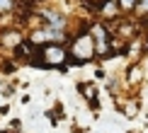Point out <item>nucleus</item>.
I'll list each match as a JSON object with an SVG mask.
<instances>
[{"label":"nucleus","mask_w":148,"mask_h":133,"mask_svg":"<svg viewBox=\"0 0 148 133\" xmlns=\"http://www.w3.org/2000/svg\"><path fill=\"white\" fill-rule=\"evenodd\" d=\"M10 7H12V0H0V12H5Z\"/></svg>","instance_id":"obj_7"},{"label":"nucleus","mask_w":148,"mask_h":133,"mask_svg":"<svg viewBox=\"0 0 148 133\" xmlns=\"http://www.w3.org/2000/svg\"><path fill=\"white\" fill-rule=\"evenodd\" d=\"M44 20H46V27L49 29H58V32H63V29H66V17L61 15V12L46 10L44 12Z\"/></svg>","instance_id":"obj_4"},{"label":"nucleus","mask_w":148,"mask_h":133,"mask_svg":"<svg viewBox=\"0 0 148 133\" xmlns=\"http://www.w3.org/2000/svg\"><path fill=\"white\" fill-rule=\"evenodd\" d=\"M97 56V48H95V39H92V34H80L75 39H71V51H68V63L73 65H83L92 60Z\"/></svg>","instance_id":"obj_1"},{"label":"nucleus","mask_w":148,"mask_h":133,"mask_svg":"<svg viewBox=\"0 0 148 133\" xmlns=\"http://www.w3.org/2000/svg\"><path fill=\"white\" fill-rule=\"evenodd\" d=\"M85 5H88L90 10H95V12H100V10H104L109 5V0H83Z\"/></svg>","instance_id":"obj_5"},{"label":"nucleus","mask_w":148,"mask_h":133,"mask_svg":"<svg viewBox=\"0 0 148 133\" xmlns=\"http://www.w3.org/2000/svg\"><path fill=\"white\" fill-rule=\"evenodd\" d=\"M138 5V0H119V7L124 10V12H129V10H134Z\"/></svg>","instance_id":"obj_6"},{"label":"nucleus","mask_w":148,"mask_h":133,"mask_svg":"<svg viewBox=\"0 0 148 133\" xmlns=\"http://www.w3.org/2000/svg\"><path fill=\"white\" fill-rule=\"evenodd\" d=\"M0 133H12V131H0Z\"/></svg>","instance_id":"obj_10"},{"label":"nucleus","mask_w":148,"mask_h":133,"mask_svg":"<svg viewBox=\"0 0 148 133\" xmlns=\"http://www.w3.org/2000/svg\"><path fill=\"white\" fill-rule=\"evenodd\" d=\"M3 70H5V73H12V70H15V63H8V60H5V63H3Z\"/></svg>","instance_id":"obj_8"},{"label":"nucleus","mask_w":148,"mask_h":133,"mask_svg":"<svg viewBox=\"0 0 148 133\" xmlns=\"http://www.w3.org/2000/svg\"><path fill=\"white\" fill-rule=\"evenodd\" d=\"M39 53L44 58L46 68H58V70L68 68V51L63 44H44L39 48Z\"/></svg>","instance_id":"obj_2"},{"label":"nucleus","mask_w":148,"mask_h":133,"mask_svg":"<svg viewBox=\"0 0 148 133\" xmlns=\"http://www.w3.org/2000/svg\"><path fill=\"white\" fill-rule=\"evenodd\" d=\"M92 39H95V48L100 56H104V53L109 51V32L102 27V24H95L92 27Z\"/></svg>","instance_id":"obj_3"},{"label":"nucleus","mask_w":148,"mask_h":133,"mask_svg":"<svg viewBox=\"0 0 148 133\" xmlns=\"http://www.w3.org/2000/svg\"><path fill=\"white\" fill-rule=\"evenodd\" d=\"M138 7L141 10H148V0H138Z\"/></svg>","instance_id":"obj_9"}]
</instances>
